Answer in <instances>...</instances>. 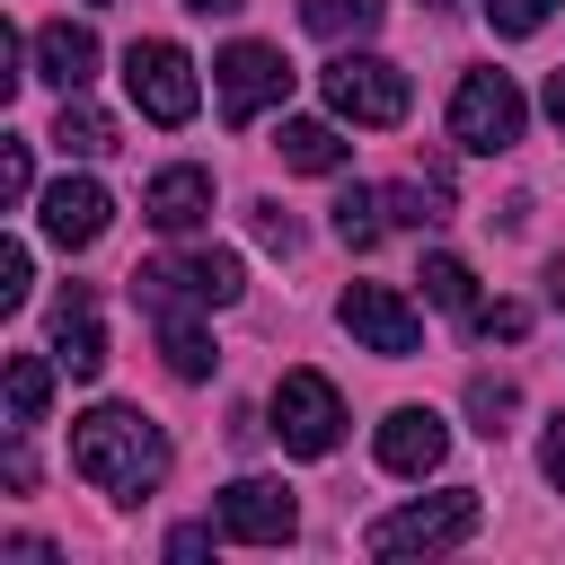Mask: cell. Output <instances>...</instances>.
I'll use <instances>...</instances> for the list:
<instances>
[{
	"label": "cell",
	"mask_w": 565,
	"mask_h": 565,
	"mask_svg": "<svg viewBox=\"0 0 565 565\" xmlns=\"http://www.w3.org/2000/svg\"><path fill=\"white\" fill-rule=\"evenodd\" d=\"M71 468H79L97 494L141 503V494L168 477V441H159V424L132 415V406H88V415L71 424Z\"/></svg>",
	"instance_id": "obj_1"
},
{
	"label": "cell",
	"mask_w": 565,
	"mask_h": 565,
	"mask_svg": "<svg viewBox=\"0 0 565 565\" xmlns=\"http://www.w3.org/2000/svg\"><path fill=\"white\" fill-rule=\"evenodd\" d=\"M247 291V274H238V256L230 247H194V256H150V265H132V300L159 318V309H230Z\"/></svg>",
	"instance_id": "obj_2"
},
{
	"label": "cell",
	"mask_w": 565,
	"mask_h": 565,
	"mask_svg": "<svg viewBox=\"0 0 565 565\" xmlns=\"http://www.w3.org/2000/svg\"><path fill=\"white\" fill-rule=\"evenodd\" d=\"M459 539H477V486H441V494H424L406 512H380L362 530L371 556H433V547H459Z\"/></svg>",
	"instance_id": "obj_3"
},
{
	"label": "cell",
	"mask_w": 565,
	"mask_h": 565,
	"mask_svg": "<svg viewBox=\"0 0 565 565\" xmlns=\"http://www.w3.org/2000/svg\"><path fill=\"white\" fill-rule=\"evenodd\" d=\"M274 441L291 459H327L344 441V397H335L327 371H282L274 380Z\"/></svg>",
	"instance_id": "obj_4"
},
{
	"label": "cell",
	"mask_w": 565,
	"mask_h": 565,
	"mask_svg": "<svg viewBox=\"0 0 565 565\" xmlns=\"http://www.w3.org/2000/svg\"><path fill=\"white\" fill-rule=\"evenodd\" d=\"M450 141L459 150H512L521 141V88L503 79V71H468L459 88H450Z\"/></svg>",
	"instance_id": "obj_5"
},
{
	"label": "cell",
	"mask_w": 565,
	"mask_h": 565,
	"mask_svg": "<svg viewBox=\"0 0 565 565\" xmlns=\"http://www.w3.org/2000/svg\"><path fill=\"white\" fill-rule=\"evenodd\" d=\"M318 79H327V106L344 124H397L406 115V71L380 62V53H335Z\"/></svg>",
	"instance_id": "obj_6"
},
{
	"label": "cell",
	"mask_w": 565,
	"mask_h": 565,
	"mask_svg": "<svg viewBox=\"0 0 565 565\" xmlns=\"http://www.w3.org/2000/svg\"><path fill=\"white\" fill-rule=\"evenodd\" d=\"M124 88H132V106H141L150 124H185V115H194V62H185L168 35H141V44L124 53Z\"/></svg>",
	"instance_id": "obj_7"
},
{
	"label": "cell",
	"mask_w": 565,
	"mask_h": 565,
	"mask_svg": "<svg viewBox=\"0 0 565 565\" xmlns=\"http://www.w3.org/2000/svg\"><path fill=\"white\" fill-rule=\"evenodd\" d=\"M212 79H221V115H230V124H256L265 106L291 97V62H282L274 44H230V53L212 62Z\"/></svg>",
	"instance_id": "obj_8"
},
{
	"label": "cell",
	"mask_w": 565,
	"mask_h": 565,
	"mask_svg": "<svg viewBox=\"0 0 565 565\" xmlns=\"http://www.w3.org/2000/svg\"><path fill=\"white\" fill-rule=\"evenodd\" d=\"M344 327H353L380 362H406V353L424 344V318H415L406 291H388V282H353V291H344Z\"/></svg>",
	"instance_id": "obj_9"
},
{
	"label": "cell",
	"mask_w": 565,
	"mask_h": 565,
	"mask_svg": "<svg viewBox=\"0 0 565 565\" xmlns=\"http://www.w3.org/2000/svg\"><path fill=\"white\" fill-rule=\"evenodd\" d=\"M221 530H230V539H247V547H282V539L300 530L291 486H274V477H238V486L221 494Z\"/></svg>",
	"instance_id": "obj_10"
},
{
	"label": "cell",
	"mask_w": 565,
	"mask_h": 565,
	"mask_svg": "<svg viewBox=\"0 0 565 565\" xmlns=\"http://www.w3.org/2000/svg\"><path fill=\"white\" fill-rule=\"evenodd\" d=\"M106 221H115V194H106L97 177H62V185L44 194V238H53V247H97Z\"/></svg>",
	"instance_id": "obj_11"
},
{
	"label": "cell",
	"mask_w": 565,
	"mask_h": 565,
	"mask_svg": "<svg viewBox=\"0 0 565 565\" xmlns=\"http://www.w3.org/2000/svg\"><path fill=\"white\" fill-rule=\"evenodd\" d=\"M141 221L168 230V238L203 230V221H212V168H159L150 194H141Z\"/></svg>",
	"instance_id": "obj_12"
},
{
	"label": "cell",
	"mask_w": 565,
	"mask_h": 565,
	"mask_svg": "<svg viewBox=\"0 0 565 565\" xmlns=\"http://www.w3.org/2000/svg\"><path fill=\"white\" fill-rule=\"evenodd\" d=\"M441 450H450V433H441L433 406H397V415L380 424V468H388V477H433Z\"/></svg>",
	"instance_id": "obj_13"
},
{
	"label": "cell",
	"mask_w": 565,
	"mask_h": 565,
	"mask_svg": "<svg viewBox=\"0 0 565 565\" xmlns=\"http://www.w3.org/2000/svg\"><path fill=\"white\" fill-rule=\"evenodd\" d=\"M53 362H62L71 380H97V371H106V327H97V300H88L79 282L53 300Z\"/></svg>",
	"instance_id": "obj_14"
},
{
	"label": "cell",
	"mask_w": 565,
	"mask_h": 565,
	"mask_svg": "<svg viewBox=\"0 0 565 565\" xmlns=\"http://www.w3.org/2000/svg\"><path fill=\"white\" fill-rule=\"evenodd\" d=\"M35 79H53L62 97H79V88L97 79V35H88V26H71V18L35 26Z\"/></svg>",
	"instance_id": "obj_15"
},
{
	"label": "cell",
	"mask_w": 565,
	"mask_h": 565,
	"mask_svg": "<svg viewBox=\"0 0 565 565\" xmlns=\"http://www.w3.org/2000/svg\"><path fill=\"white\" fill-rule=\"evenodd\" d=\"M159 353H168V371H177V380H212V362H221V353H212V335L194 327V309H159Z\"/></svg>",
	"instance_id": "obj_16"
},
{
	"label": "cell",
	"mask_w": 565,
	"mask_h": 565,
	"mask_svg": "<svg viewBox=\"0 0 565 565\" xmlns=\"http://www.w3.org/2000/svg\"><path fill=\"white\" fill-rule=\"evenodd\" d=\"M53 406V362L44 353H9V433H35Z\"/></svg>",
	"instance_id": "obj_17"
},
{
	"label": "cell",
	"mask_w": 565,
	"mask_h": 565,
	"mask_svg": "<svg viewBox=\"0 0 565 565\" xmlns=\"http://www.w3.org/2000/svg\"><path fill=\"white\" fill-rule=\"evenodd\" d=\"M53 141L71 150V159H115L124 141H115V115H97L88 97H62V124H53Z\"/></svg>",
	"instance_id": "obj_18"
},
{
	"label": "cell",
	"mask_w": 565,
	"mask_h": 565,
	"mask_svg": "<svg viewBox=\"0 0 565 565\" xmlns=\"http://www.w3.org/2000/svg\"><path fill=\"white\" fill-rule=\"evenodd\" d=\"M274 150H282V168H309V177H335L344 168V141H335V124H282L274 132Z\"/></svg>",
	"instance_id": "obj_19"
},
{
	"label": "cell",
	"mask_w": 565,
	"mask_h": 565,
	"mask_svg": "<svg viewBox=\"0 0 565 565\" xmlns=\"http://www.w3.org/2000/svg\"><path fill=\"white\" fill-rule=\"evenodd\" d=\"M380 230H388V194L344 185V194H335V238H344L353 256H371V247H380Z\"/></svg>",
	"instance_id": "obj_20"
},
{
	"label": "cell",
	"mask_w": 565,
	"mask_h": 565,
	"mask_svg": "<svg viewBox=\"0 0 565 565\" xmlns=\"http://www.w3.org/2000/svg\"><path fill=\"white\" fill-rule=\"evenodd\" d=\"M300 26H309V35H327V44L371 35V26H380V0H300Z\"/></svg>",
	"instance_id": "obj_21"
},
{
	"label": "cell",
	"mask_w": 565,
	"mask_h": 565,
	"mask_svg": "<svg viewBox=\"0 0 565 565\" xmlns=\"http://www.w3.org/2000/svg\"><path fill=\"white\" fill-rule=\"evenodd\" d=\"M424 300H441V309H477V274L459 265V256H424Z\"/></svg>",
	"instance_id": "obj_22"
},
{
	"label": "cell",
	"mask_w": 565,
	"mask_h": 565,
	"mask_svg": "<svg viewBox=\"0 0 565 565\" xmlns=\"http://www.w3.org/2000/svg\"><path fill=\"white\" fill-rule=\"evenodd\" d=\"M512 406H521V388H512V380H486V371L468 380V415H477V433H486V441L512 424Z\"/></svg>",
	"instance_id": "obj_23"
},
{
	"label": "cell",
	"mask_w": 565,
	"mask_h": 565,
	"mask_svg": "<svg viewBox=\"0 0 565 565\" xmlns=\"http://www.w3.org/2000/svg\"><path fill=\"white\" fill-rule=\"evenodd\" d=\"M247 230H256L274 256H291V247H300V221H291L282 203H247Z\"/></svg>",
	"instance_id": "obj_24"
},
{
	"label": "cell",
	"mask_w": 565,
	"mask_h": 565,
	"mask_svg": "<svg viewBox=\"0 0 565 565\" xmlns=\"http://www.w3.org/2000/svg\"><path fill=\"white\" fill-rule=\"evenodd\" d=\"M547 9H556V0H486L494 35H530V26H547Z\"/></svg>",
	"instance_id": "obj_25"
},
{
	"label": "cell",
	"mask_w": 565,
	"mask_h": 565,
	"mask_svg": "<svg viewBox=\"0 0 565 565\" xmlns=\"http://www.w3.org/2000/svg\"><path fill=\"white\" fill-rule=\"evenodd\" d=\"M468 327H477V335H521L530 309H521V300H494V309H468Z\"/></svg>",
	"instance_id": "obj_26"
},
{
	"label": "cell",
	"mask_w": 565,
	"mask_h": 565,
	"mask_svg": "<svg viewBox=\"0 0 565 565\" xmlns=\"http://www.w3.org/2000/svg\"><path fill=\"white\" fill-rule=\"evenodd\" d=\"M18 300H26V247L9 238L0 247V309H18Z\"/></svg>",
	"instance_id": "obj_27"
},
{
	"label": "cell",
	"mask_w": 565,
	"mask_h": 565,
	"mask_svg": "<svg viewBox=\"0 0 565 565\" xmlns=\"http://www.w3.org/2000/svg\"><path fill=\"white\" fill-rule=\"evenodd\" d=\"M0 185H9V203H26V185H35V168H26V141H9V150H0Z\"/></svg>",
	"instance_id": "obj_28"
},
{
	"label": "cell",
	"mask_w": 565,
	"mask_h": 565,
	"mask_svg": "<svg viewBox=\"0 0 565 565\" xmlns=\"http://www.w3.org/2000/svg\"><path fill=\"white\" fill-rule=\"evenodd\" d=\"M539 468H547V486L565 494V415H547V441H539Z\"/></svg>",
	"instance_id": "obj_29"
},
{
	"label": "cell",
	"mask_w": 565,
	"mask_h": 565,
	"mask_svg": "<svg viewBox=\"0 0 565 565\" xmlns=\"http://www.w3.org/2000/svg\"><path fill=\"white\" fill-rule=\"evenodd\" d=\"M203 547H212V530H203V521H185V530H168V556H185V565H194Z\"/></svg>",
	"instance_id": "obj_30"
},
{
	"label": "cell",
	"mask_w": 565,
	"mask_h": 565,
	"mask_svg": "<svg viewBox=\"0 0 565 565\" xmlns=\"http://www.w3.org/2000/svg\"><path fill=\"white\" fill-rule=\"evenodd\" d=\"M547 115L565 124V71H547Z\"/></svg>",
	"instance_id": "obj_31"
},
{
	"label": "cell",
	"mask_w": 565,
	"mask_h": 565,
	"mask_svg": "<svg viewBox=\"0 0 565 565\" xmlns=\"http://www.w3.org/2000/svg\"><path fill=\"white\" fill-rule=\"evenodd\" d=\"M185 9H203V18H230V9H247V0H185Z\"/></svg>",
	"instance_id": "obj_32"
},
{
	"label": "cell",
	"mask_w": 565,
	"mask_h": 565,
	"mask_svg": "<svg viewBox=\"0 0 565 565\" xmlns=\"http://www.w3.org/2000/svg\"><path fill=\"white\" fill-rule=\"evenodd\" d=\"M547 291H556V300H565V256H556V265H547Z\"/></svg>",
	"instance_id": "obj_33"
},
{
	"label": "cell",
	"mask_w": 565,
	"mask_h": 565,
	"mask_svg": "<svg viewBox=\"0 0 565 565\" xmlns=\"http://www.w3.org/2000/svg\"><path fill=\"white\" fill-rule=\"evenodd\" d=\"M97 9H106V0H97Z\"/></svg>",
	"instance_id": "obj_34"
}]
</instances>
